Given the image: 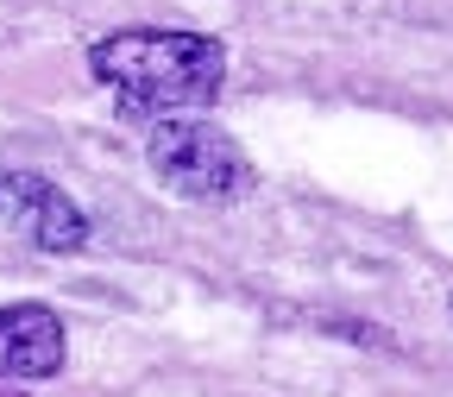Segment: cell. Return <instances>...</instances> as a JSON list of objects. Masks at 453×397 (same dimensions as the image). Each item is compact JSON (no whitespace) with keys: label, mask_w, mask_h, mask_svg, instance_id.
Listing matches in <instances>:
<instances>
[{"label":"cell","mask_w":453,"mask_h":397,"mask_svg":"<svg viewBox=\"0 0 453 397\" xmlns=\"http://www.w3.org/2000/svg\"><path fill=\"white\" fill-rule=\"evenodd\" d=\"M88 70L120 95L127 107L139 113H196L220 95L226 82V51L220 38H202V32H113L88 51Z\"/></svg>","instance_id":"cell-1"},{"label":"cell","mask_w":453,"mask_h":397,"mask_svg":"<svg viewBox=\"0 0 453 397\" xmlns=\"http://www.w3.org/2000/svg\"><path fill=\"white\" fill-rule=\"evenodd\" d=\"M145 158H151V177L164 190H177L189 202H234L252 170H246V152L226 139L220 127L208 121H157L151 139H145Z\"/></svg>","instance_id":"cell-2"},{"label":"cell","mask_w":453,"mask_h":397,"mask_svg":"<svg viewBox=\"0 0 453 397\" xmlns=\"http://www.w3.org/2000/svg\"><path fill=\"white\" fill-rule=\"evenodd\" d=\"M0 221L38 240V253H76L88 240V214L38 170H0Z\"/></svg>","instance_id":"cell-3"},{"label":"cell","mask_w":453,"mask_h":397,"mask_svg":"<svg viewBox=\"0 0 453 397\" xmlns=\"http://www.w3.org/2000/svg\"><path fill=\"white\" fill-rule=\"evenodd\" d=\"M64 366V322L38 303L0 309V378H50Z\"/></svg>","instance_id":"cell-4"}]
</instances>
